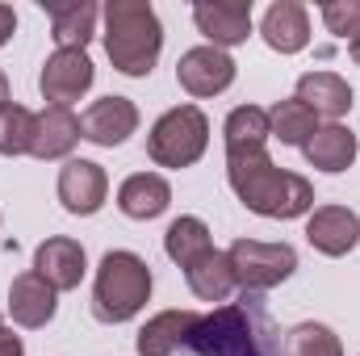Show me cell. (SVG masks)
<instances>
[{
  "instance_id": "15",
  "label": "cell",
  "mask_w": 360,
  "mask_h": 356,
  "mask_svg": "<svg viewBox=\"0 0 360 356\" xmlns=\"http://www.w3.org/2000/svg\"><path fill=\"white\" fill-rule=\"evenodd\" d=\"M80 117L72 109H59V105H46L38 113V126H34V147L30 155L34 160H63L72 155V147L80 143Z\"/></svg>"
},
{
  "instance_id": "14",
  "label": "cell",
  "mask_w": 360,
  "mask_h": 356,
  "mask_svg": "<svg viewBox=\"0 0 360 356\" xmlns=\"http://www.w3.org/2000/svg\"><path fill=\"white\" fill-rule=\"evenodd\" d=\"M59 293L38 276V272H21V276H13V285H8V314H13V323L17 327H46L51 319H55V302Z\"/></svg>"
},
{
  "instance_id": "5",
  "label": "cell",
  "mask_w": 360,
  "mask_h": 356,
  "mask_svg": "<svg viewBox=\"0 0 360 356\" xmlns=\"http://www.w3.org/2000/svg\"><path fill=\"white\" fill-rule=\"evenodd\" d=\"M205 147H210V122L197 105L168 109L147 134V155L160 168H188L205 155Z\"/></svg>"
},
{
  "instance_id": "20",
  "label": "cell",
  "mask_w": 360,
  "mask_h": 356,
  "mask_svg": "<svg viewBox=\"0 0 360 356\" xmlns=\"http://www.w3.org/2000/svg\"><path fill=\"white\" fill-rule=\"evenodd\" d=\"M302 151H306L310 168H319V172H344L356 160V134L348 126H340V122H327V126H319L310 134V143Z\"/></svg>"
},
{
  "instance_id": "25",
  "label": "cell",
  "mask_w": 360,
  "mask_h": 356,
  "mask_svg": "<svg viewBox=\"0 0 360 356\" xmlns=\"http://www.w3.org/2000/svg\"><path fill=\"white\" fill-rule=\"evenodd\" d=\"M222 134H226V151H243V147H269V139H272V130H269V109H260V105H239V109H231V117H226Z\"/></svg>"
},
{
  "instance_id": "16",
  "label": "cell",
  "mask_w": 360,
  "mask_h": 356,
  "mask_svg": "<svg viewBox=\"0 0 360 356\" xmlns=\"http://www.w3.org/2000/svg\"><path fill=\"white\" fill-rule=\"evenodd\" d=\"M51 17V38L59 42V51H84L96 34V4L92 0H46L42 4Z\"/></svg>"
},
{
  "instance_id": "9",
  "label": "cell",
  "mask_w": 360,
  "mask_h": 356,
  "mask_svg": "<svg viewBox=\"0 0 360 356\" xmlns=\"http://www.w3.org/2000/svg\"><path fill=\"white\" fill-rule=\"evenodd\" d=\"M193 21L210 38V46H218V51L239 46L252 34V0H197Z\"/></svg>"
},
{
  "instance_id": "19",
  "label": "cell",
  "mask_w": 360,
  "mask_h": 356,
  "mask_svg": "<svg viewBox=\"0 0 360 356\" xmlns=\"http://www.w3.org/2000/svg\"><path fill=\"white\" fill-rule=\"evenodd\" d=\"M168 201H172V189H168V180L160 172H134V177L122 180V189H117V210L126 218H139V222L160 218L168 210Z\"/></svg>"
},
{
  "instance_id": "1",
  "label": "cell",
  "mask_w": 360,
  "mask_h": 356,
  "mask_svg": "<svg viewBox=\"0 0 360 356\" xmlns=\"http://www.w3.org/2000/svg\"><path fill=\"white\" fill-rule=\"evenodd\" d=\"M184 348L193 356H289L281 327L260 293H243L210 314H197Z\"/></svg>"
},
{
  "instance_id": "11",
  "label": "cell",
  "mask_w": 360,
  "mask_h": 356,
  "mask_svg": "<svg viewBox=\"0 0 360 356\" xmlns=\"http://www.w3.org/2000/svg\"><path fill=\"white\" fill-rule=\"evenodd\" d=\"M109 193V177L101 164L92 160H68L59 168V201L68 214H96L105 205Z\"/></svg>"
},
{
  "instance_id": "30",
  "label": "cell",
  "mask_w": 360,
  "mask_h": 356,
  "mask_svg": "<svg viewBox=\"0 0 360 356\" xmlns=\"http://www.w3.org/2000/svg\"><path fill=\"white\" fill-rule=\"evenodd\" d=\"M13 30H17V13H13L8 4H0V46L13 38Z\"/></svg>"
},
{
  "instance_id": "27",
  "label": "cell",
  "mask_w": 360,
  "mask_h": 356,
  "mask_svg": "<svg viewBox=\"0 0 360 356\" xmlns=\"http://www.w3.org/2000/svg\"><path fill=\"white\" fill-rule=\"evenodd\" d=\"M285 348H289V356H344L340 336L323 323H297L285 336Z\"/></svg>"
},
{
  "instance_id": "2",
  "label": "cell",
  "mask_w": 360,
  "mask_h": 356,
  "mask_svg": "<svg viewBox=\"0 0 360 356\" xmlns=\"http://www.w3.org/2000/svg\"><path fill=\"white\" fill-rule=\"evenodd\" d=\"M226 180L235 197L260 218H302L314 205V184L297 172H285L269 160V147L226 151Z\"/></svg>"
},
{
  "instance_id": "26",
  "label": "cell",
  "mask_w": 360,
  "mask_h": 356,
  "mask_svg": "<svg viewBox=\"0 0 360 356\" xmlns=\"http://www.w3.org/2000/svg\"><path fill=\"white\" fill-rule=\"evenodd\" d=\"M34 126L38 113H30L25 105H0V155H30L34 147Z\"/></svg>"
},
{
  "instance_id": "4",
  "label": "cell",
  "mask_w": 360,
  "mask_h": 356,
  "mask_svg": "<svg viewBox=\"0 0 360 356\" xmlns=\"http://www.w3.org/2000/svg\"><path fill=\"white\" fill-rule=\"evenodd\" d=\"M151 298V268L134 252H105L92 285V314L101 323L134 319Z\"/></svg>"
},
{
  "instance_id": "28",
  "label": "cell",
  "mask_w": 360,
  "mask_h": 356,
  "mask_svg": "<svg viewBox=\"0 0 360 356\" xmlns=\"http://www.w3.org/2000/svg\"><path fill=\"white\" fill-rule=\"evenodd\" d=\"M323 21L335 38H356L360 34V0H327L323 4Z\"/></svg>"
},
{
  "instance_id": "18",
  "label": "cell",
  "mask_w": 360,
  "mask_h": 356,
  "mask_svg": "<svg viewBox=\"0 0 360 356\" xmlns=\"http://www.w3.org/2000/svg\"><path fill=\"white\" fill-rule=\"evenodd\" d=\"M297 101L314 113V117H327V122H340L348 109H352V89L344 76L335 72H306L297 80Z\"/></svg>"
},
{
  "instance_id": "12",
  "label": "cell",
  "mask_w": 360,
  "mask_h": 356,
  "mask_svg": "<svg viewBox=\"0 0 360 356\" xmlns=\"http://www.w3.org/2000/svg\"><path fill=\"white\" fill-rule=\"evenodd\" d=\"M306 239H310V248H319L323 256H348L360 239V218L348 205H323V210L310 214Z\"/></svg>"
},
{
  "instance_id": "31",
  "label": "cell",
  "mask_w": 360,
  "mask_h": 356,
  "mask_svg": "<svg viewBox=\"0 0 360 356\" xmlns=\"http://www.w3.org/2000/svg\"><path fill=\"white\" fill-rule=\"evenodd\" d=\"M348 55H352V63H356V68H360V34H356V38H352V42H348Z\"/></svg>"
},
{
  "instance_id": "6",
  "label": "cell",
  "mask_w": 360,
  "mask_h": 356,
  "mask_svg": "<svg viewBox=\"0 0 360 356\" xmlns=\"http://www.w3.org/2000/svg\"><path fill=\"white\" fill-rule=\"evenodd\" d=\"M235 285L243 293H269L272 285L289 281L297 268V252L289 243H260V239H239L226 252Z\"/></svg>"
},
{
  "instance_id": "29",
  "label": "cell",
  "mask_w": 360,
  "mask_h": 356,
  "mask_svg": "<svg viewBox=\"0 0 360 356\" xmlns=\"http://www.w3.org/2000/svg\"><path fill=\"white\" fill-rule=\"evenodd\" d=\"M21 352H25L21 336H13V327H4V323H0V356H21Z\"/></svg>"
},
{
  "instance_id": "23",
  "label": "cell",
  "mask_w": 360,
  "mask_h": 356,
  "mask_svg": "<svg viewBox=\"0 0 360 356\" xmlns=\"http://www.w3.org/2000/svg\"><path fill=\"white\" fill-rule=\"evenodd\" d=\"M269 130H272V139H281L285 147H306L310 134L319 130V117L297 96H289V101H276L269 109Z\"/></svg>"
},
{
  "instance_id": "8",
  "label": "cell",
  "mask_w": 360,
  "mask_h": 356,
  "mask_svg": "<svg viewBox=\"0 0 360 356\" xmlns=\"http://www.w3.org/2000/svg\"><path fill=\"white\" fill-rule=\"evenodd\" d=\"M176 80L188 96H214L235 84V59L218 46H193L176 63Z\"/></svg>"
},
{
  "instance_id": "13",
  "label": "cell",
  "mask_w": 360,
  "mask_h": 356,
  "mask_svg": "<svg viewBox=\"0 0 360 356\" xmlns=\"http://www.w3.org/2000/svg\"><path fill=\"white\" fill-rule=\"evenodd\" d=\"M34 272H38L55 293L76 289V285L84 281V248H80L76 239H68V235H55V239H46V243L34 252Z\"/></svg>"
},
{
  "instance_id": "24",
  "label": "cell",
  "mask_w": 360,
  "mask_h": 356,
  "mask_svg": "<svg viewBox=\"0 0 360 356\" xmlns=\"http://www.w3.org/2000/svg\"><path fill=\"white\" fill-rule=\"evenodd\" d=\"M164 252H168L180 268H188L193 260H201L205 252H214V243H210V227H205L201 218H193V214L176 218V222L168 227V235H164Z\"/></svg>"
},
{
  "instance_id": "7",
  "label": "cell",
  "mask_w": 360,
  "mask_h": 356,
  "mask_svg": "<svg viewBox=\"0 0 360 356\" xmlns=\"http://www.w3.org/2000/svg\"><path fill=\"white\" fill-rule=\"evenodd\" d=\"M92 59L84 51H55L46 63H42V76H38V89L51 105L59 109H72V101H80L92 89Z\"/></svg>"
},
{
  "instance_id": "10",
  "label": "cell",
  "mask_w": 360,
  "mask_h": 356,
  "mask_svg": "<svg viewBox=\"0 0 360 356\" xmlns=\"http://www.w3.org/2000/svg\"><path fill=\"white\" fill-rule=\"evenodd\" d=\"M139 130V109L130 96H101L80 117V134L96 147H117Z\"/></svg>"
},
{
  "instance_id": "17",
  "label": "cell",
  "mask_w": 360,
  "mask_h": 356,
  "mask_svg": "<svg viewBox=\"0 0 360 356\" xmlns=\"http://www.w3.org/2000/svg\"><path fill=\"white\" fill-rule=\"evenodd\" d=\"M260 34H264V42L272 51L297 55L310 42V13L297 0H276V4H269V13L260 21Z\"/></svg>"
},
{
  "instance_id": "32",
  "label": "cell",
  "mask_w": 360,
  "mask_h": 356,
  "mask_svg": "<svg viewBox=\"0 0 360 356\" xmlns=\"http://www.w3.org/2000/svg\"><path fill=\"white\" fill-rule=\"evenodd\" d=\"M0 105H8V80H4V72H0Z\"/></svg>"
},
{
  "instance_id": "22",
  "label": "cell",
  "mask_w": 360,
  "mask_h": 356,
  "mask_svg": "<svg viewBox=\"0 0 360 356\" xmlns=\"http://www.w3.org/2000/svg\"><path fill=\"white\" fill-rule=\"evenodd\" d=\"M184 281H188V289L201 298V302H226L231 293H235V272H231V260H226V252H205L201 260H193V265L184 268Z\"/></svg>"
},
{
  "instance_id": "3",
  "label": "cell",
  "mask_w": 360,
  "mask_h": 356,
  "mask_svg": "<svg viewBox=\"0 0 360 356\" xmlns=\"http://www.w3.org/2000/svg\"><path fill=\"white\" fill-rule=\"evenodd\" d=\"M164 51V25L147 0H109L105 4V55L122 76H151Z\"/></svg>"
},
{
  "instance_id": "21",
  "label": "cell",
  "mask_w": 360,
  "mask_h": 356,
  "mask_svg": "<svg viewBox=\"0 0 360 356\" xmlns=\"http://www.w3.org/2000/svg\"><path fill=\"white\" fill-rule=\"evenodd\" d=\"M197 314L193 310H164L155 319H147V327L139 331V356H172L176 348H184L188 331H193Z\"/></svg>"
}]
</instances>
